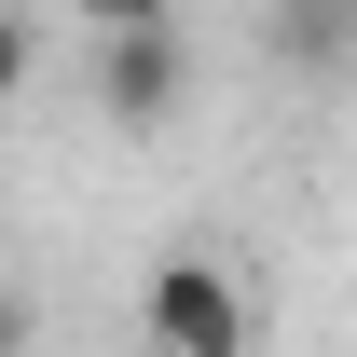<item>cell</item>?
Wrapping results in <instances>:
<instances>
[{"label":"cell","mask_w":357,"mask_h":357,"mask_svg":"<svg viewBox=\"0 0 357 357\" xmlns=\"http://www.w3.org/2000/svg\"><path fill=\"white\" fill-rule=\"evenodd\" d=\"M178 83H192V42H178V14L151 0H110V28H96V110L110 124H165Z\"/></svg>","instance_id":"6da1fadb"},{"label":"cell","mask_w":357,"mask_h":357,"mask_svg":"<svg viewBox=\"0 0 357 357\" xmlns=\"http://www.w3.org/2000/svg\"><path fill=\"white\" fill-rule=\"evenodd\" d=\"M14 83H28V28H0V110H14Z\"/></svg>","instance_id":"277c9868"},{"label":"cell","mask_w":357,"mask_h":357,"mask_svg":"<svg viewBox=\"0 0 357 357\" xmlns=\"http://www.w3.org/2000/svg\"><path fill=\"white\" fill-rule=\"evenodd\" d=\"M137 330H151V357H248V289H234L206 248H178V261H151V289H137Z\"/></svg>","instance_id":"7a4b0ae2"},{"label":"cell","mask_w":357,"mask_h":357,"mask_svg":"<svg viewBox=\"0 0 357 357\" xmlns=\"http://www.w3.org/2000/svg\"><path fill=\"white\" fill-rule=\"evenodd\" d=\"M0 357H28V303H14V289H0Z\"/></svg>","instance_id":"5b68a950"},{"label":"cell","mask_w":357,"mask_h":357,"mask_svg":"<svg viewBox=\"0 0 357 357\" xmlns=\"http://www.w3.org/2000/svg\"><path fill=\"white\" fill-rule=\"evenodd\" d=\"M261 42L289 55V69H344V55H357V14H316V0H303V14H261Z\"/></svg>","instance_id":"3957f363"}]
</instances>
